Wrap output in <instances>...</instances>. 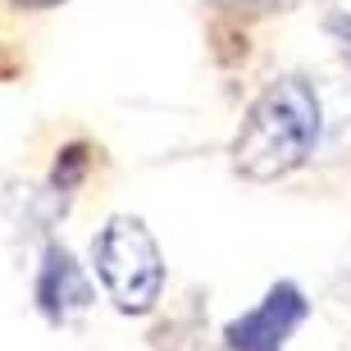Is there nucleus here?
Segmentation results:
<instances>
[{
  "label": "nucleus",
  "mask_w": 351,
  "mask_h": 351,
  "mask_svg": "<svg viewBox=\"0 0 351 351\" xmlns=\"http://www.w3.org/2000/svg\"><path fill=\"white\" fill-rule=\"evenodd\" d=\"M311 319V301L297 283H274L251 311L228 319L223 347L228 351H283L287 338Z\"/></svg>",
  "instance_id": "obj_3"
},
{
  "label": "nucleus",
  "mask_w": 351,
  "mask_h": 351,
  "mask_svg": "<svg viewBox=\"0 0 351 351\" xmlns=\"http://www.w3.org/2000/svg\"><path fill=\"white\" fill-rule=\"evenodd\" d=\"M91 265L105 297L123 315H151L165 292V256L137 215H110L91 237Z\"/></svg>",
  "instance_id": "obj_2"
},
{
  "label": "nucleus",
  "mask_w": 351,
  "mask_h": 351,
  "mask_svg": "<svg viewBox=\"0 0 351 351\" xmlns=\"http://www.w3.org/2000/svg\"><path fill=\"white\" fill-rule=\"evenodd\" d=\"M328 32L342 41V55L351 60V14H328Z\"/></svg>",
  "instance_id": "obj_7"
},
{
  "label": "nucleus",
  "mask_w": 351,
  "mask_h": 351,
  "mask_svg": "<svg viewBox=\"0 0 351 351\" xmlns=\"http://www.w3.org/2000/svg\"><path fill=\"white\" fill-rule=\"evenodd\" d=\"M82 173H87V146H82V142H73V146H64V151H60V160H55L51 187L69 196L73 187H78V178H82Z\"/></svg>",
  "instance_id": "obj_5"
},
{
  "label": "nucleus",
  "mask_w": 351,
  "mask_h": 351,
  "mask_svg": "<svg viewBox=\"0 0 351 351\" xmlns=\"http://www.w3.org/2000/svg\"><path fill=\"white\" fill-rule=\"evenodd\" d=\"M319 128H324L319 91L311 87V78L287 73L269 82L242 114V128L233 137V169L251 182L287 178L311 160Z\"/></svg>",
  "instance_id": "obj_1"
},
{
  "label": "nucleus",
  "mask_w": 351,
  "mask_h": 351,
  "mask_svg": "<svg viewBox=\"0 0 351 351\" xmlns=\"http://www.w3.org/2000/svg\"><path fill=\"white\" fill-rule=\"evenodd\" d=\"M333 292H338L342 306H351V247L342 251V265H338V274H333Z\"/></svg>",
  "instance_id": "obj_6"
},
{
  "label": "nucleus",
  "mask_w": 351,
  "mask_h": 351,
  "mask_svg": "<svg viewBox=\"0 0 351 351\" xmlns=\"http://www.w3.org/2000/svg\"><path fill=\"white\" fill-rule=\"evenodd\" d=\"M32 297H37V311L46 315L51 324H69V319H78L82 311H91L96 287H91L87 269L73 261V251H69L64 242H46Z\"/></svg>",
  "instance_id": "obj_4"
},
{
  "label": "nucleus",
  "mask_w": 351,
  "mask_h": 351,
  "mask_svg": "<svg viewBox=\"0 0 351 351\" xmlns=\"http://www.w3.org/2000/svg\"><path fill=\"white\" fill-rule=\"evenodd\" d=\"M14 5H27V10H51V5H64V0H14Z\"/></svg>",
  "instance_id": "obj_9"
},
{
  "label": "nucleus",
  "mask_w": 351,
  "mask_h": 351,
  "mask_svg": "<svg viewBox=\"0 0 351 351\" xmlns=\"http://www.w3.org/2000/svg\"><path fill=\"white\" fill-rule=\"evenodd\" d=\"M219 5H247V10H287L297 0H219Z\"/></svg>",
  "instance_id": "obj_8"
}]
</instances>
